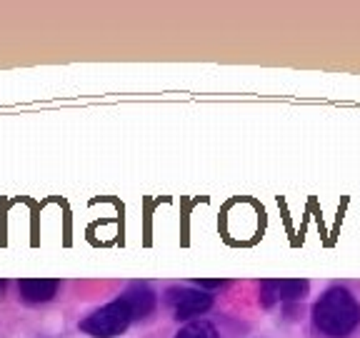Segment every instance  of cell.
Instances as JSON below:
<instances>
[{
  "label": "cell",
  "instance_id": "cell-1",
  "mask_svg": "<svg viewBox=\"0 0 360 338\" xmlns=\"http://www.w3.org/2000/svg\"><path fill=\"white\" fill-rule=\"evenodd\" d=\"M313 323L330 338H345L360 326V303L345 288H330L313 308Z\"/></svg>",
  "mask_w": 360,
  "mask_h": 338
},
{
  "label": "cell",
  "instance_id": "cell-2",
  "mask_svg": "<svg viewBox=\"0 0 360 338\" xmlns=\"http://www.w3.org/2000/svg\"><path fill=\"white\" fill-rule=\"evenodd\" d=\"M133 323V313L123 301H110V303L101 306L98 311L80 321V331L88 333L93 338H115L120 333L128 331V326Z\"/></svg>",
  "mask_w": 360,
  "mask_h": 338
},
{
  "label": "cell",
  "instance_id": "cell-3",
  "mask_svg": "<svg viewBox=\"0 0 360 338\" xmlns=\"http://www.w3.org/2000/svg\"><path fill=\"white\" fill-rule=\"evenodd\" d=\"M168 303L173 306L178 321H188V318L205 313L213 306V296L208 291H200V288H183V291L173 288V291H168Z\"/></svg>",
  "mask_w": 360,
  "mask_h": 338
},
{
  "label": "cell",
  "instance_id": "cell-4",
  "mask_svg": "<svg viewBox=\"0 0 360 338\" xmlns=\"http://www.w3.org/2000/svg\"><path fill=\"white\" fill-rule=\"evenodd\" d=\"M308 293V281H263L260 299L265 306L283 303V301H300Z\"/></svg>",
  "mask_w": 360,
  "mask_h": 338
},
{
  "label": "cell",
  "instance_id": "cell-5",
  "mask_svg": "<svg viewBox=\"0 0 360 338\" xmlns=\"http://www.w3.org/2000/svg\"><path fill=\"white\" fill-rule=\"evenodd\" d=\"M58 288H60V281L56 278H22L18 283V293L25 303H48V301L56 299Z\"/></svg>",
  "mask_w": 360,
  "mask_h": 338
},
{
  "label": "cell",
  "instance_id": "cell-6",
  "mask_svg": "<svg viewBox=\"0 0 360 338\" xmlns=\"http://www.w3.org/2000/svg\"><path fill=\"white\" fill-rule=\"evenodd\" d=\"M120 301L130 308L133 321H138V318H148V315L155 311V293H153L146 283H135V286H130L128 291L120 296Z\"/></svg>",
  "mask_w": 360,
  "mask_h": 338
},
{
  "label": "cell",
  "instance_id": "cell-7",
  "mask_svg": "<svg viewBox=\"0 0 360 338\" xmlns=\"http://www.w3.org/2000/svg\"><path fill=\"white\" fill-rule=\"evenodd\" d=\"M175 338H220V336H218V331H215L213 323L193 321V323H188L186 328H180Z\"/></svg>",
  "mask_w": 360,
  "mask_h": 338
},
{
  "label": "cell",
  "instance_id": "cell-8",
  "mask_svg": "<svg viewBox=\"0 0 360 338\" xmlns=\"http://www.w3.org/2000/svg\"><path fill=\"white\" fill-rule=\"evenodd\" d=\"M228 281H198V288H223Z\"/></svg>",
  "mask_w": 360,
  "mask_h": 338
},
{
  "label": "cell",
  "instance_id": "cell-9",
  "mask_svg": "<svg viewBox=\"0 0 360 338\" xmlns=\"http://www.w3.org/2000/svg\"><path fill=\"white\" fill-rule=\"evenodd\" d=\"M6 286H8V283H6V281H3V278H0V293L6 291Z\"/></svg>",
  "mask_w": 360,
  "mask_h": 338
}]
</instances>
